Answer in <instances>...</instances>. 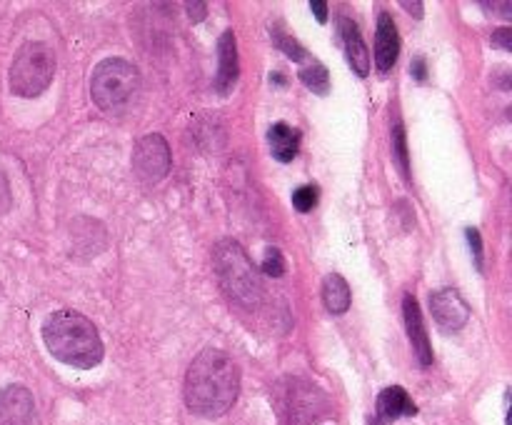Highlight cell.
<instances>
[{
	"mask_svg": "<svg viewBox=\"0 0 512 425\" xmlns=\"http://www.w3.org/2000/svg\"><path fill=\"white\" fill-rule=\"evenodd\" d=\"M240 393V370L228 353L205 348L185 375V403L195 415L218 418L235 405Z\"/></svg>",
	"mask_w": 512,
	"mask_h": 425,
	"instance_id": "1",
	"label": "cell"
},
{
	"mask_svg": "<svg viewBox=\"0 0 512 425\" xmlns=\"http://www.w3.org/2000/svg\"><path fill=\"white\" fill-rule=\"evenodd\" d=\"M45 348L55 360L70 368L90 370L103 360V340L93 320L75 310H58L43 323Z\"/></svg>",
	"mask_w": 512,
	"mask_h": 425,
	"instance_id": "2",
	"label": "cell"
},
{
	"mask_svg": "<svg viewBox=\"0 0 512 425\" xmlns=\"http://www.w3.org/2000/svg\"><path fill=\"white\" fill-rule=\"evenodd\" d=\"M213 265L218 273L220 285L233 303L243 308H255L263 300V283L250 263L248 253L235 240H220L213 250Z\"/></svg>",
	"mask_w": 512,
	"mask_h": 425,
	"instance_id": "3",
	"label": "cell"
},
{
	"mask_svg": "<svg viewBox=\"0 0 512 425\" xmlns=\"http://www.w3.org/2000/svg\"><path fill=\"white\" fill-rule=\"evenodd\" d=\"M140 93V73L123 58H105L95 65L90 78V95L103 113L120 115L133 105Z\"/></svg>",
	"mask_w": 512,
	"mask_h": 425,
	"instance_id": "4",
	"label": "cell"
},
{
	"mask_svg": "<svg viewBox=\"0 0 512 425\" xmlns=\"http://www.w3.org/2000/svg\"><path fill=\"white\" fill-rule=\"evenodd\" d=\"M55 75V53L50 45L30 40L15 53L10 65V90L20 98H38Z\"/></svg>",
	"mask_w": 512,
	"mask_h": 425,
	"instance_id": "5",
	"label": "cell"
},
{
	"mask_svg": "<svg viewBox=\"0 0 512 425\" xmlns=\"http://www.w3.org/2000/svg\"><path fill=\"white\" fill-rule=\"evenodd\" d=\"M170 170V148L163 135L150 133L138 140L133 150V173L143 183H158Z\"/></svg>",
	"mask_w": 512,
	"mask_h": 425,
	"instance_id": "6",
	"label": "cell"
},
{
	"mask_svg": "<svg viewBox=\"0 0 512 425\" xmlns=\"http://www.w3.org/2000/svg\"><path fill=\"white\" fill-rule=\"evenodd\" d=\"M430 313H433L435 323L440 325L448 333H455V330L463 328L470 318V308L463 300V295L453 288L435 290L430 295Z\"/></svg>",
	"mask_w": 512,
	"mask_h": 425,
	"instance_id": "7",
	"label": "cell"
},
{
	"mask_svg": "<svg viewBox=\"0 0 512 425\" xmlns=\"http://www.w3.org/2000/svg\"><path fill=\"white\" fill-rule=\"evenodd\" d=\"M0 425H35V400L23 385L0 390Z\"/></svg>",
	"mask_w": 512,
	"mask_h": 425,
	"instance_id": "8",
	"label": "cell"
},
{
	"mask_svg": "<svg viewBox=\"0 0 512 425\" xmlns=\"http://www.w3.org/2000/svg\"><path fill=\"white\" fill-rule=\"evenodd\" d=\"M400 55V35L398 28L393 23V15L380 13L378 15V28H375V65H378L380 73H388L393 70V65L398 63Z\"/></svg>",
	"mask_w": 512,
	"mask_h": 425,
	"instance_id": "9",
	"label": "cell"
},
{
	"mask_svg": "<svg viewBox=\"0 0 512 425\" xmlns=\"http://www.w3.org/2000/svg\"><path fill=\"white\" fill-rule=\"evenodd\" d=\"M403 315H405V328H408L410 345H413V353L418 358L420 365L433 363V348H430V338L425 333L423 313H420V305L413 295H405L403 298Z\"/></svg>",
	"mask_w": 512,
	"mask_h": 425,
	"instance_id": "10",
	"label": "cell"
},
{
	"mask_svg": "<svg viewBox=\"0 0 512 425\" xmlns=\"http://www.w3.org/2000/svg\"><path fill=\"white\" fill-rule=\"evenodd\" d=\"M238 43H235L233 30H225L218 40V75H215V90L220 95H228L233 85L238 83Z\"/></svg>",
	"mask_w": 512,
	"mask_h": 425,
	"instance_id": "11",
	"label": "cell"
},
{
	"mask_svg": "<svg viewBox=\"0 0 512 425\" xmlns=\"http://www.w3.org/2000/svg\"><path fill=\"white\" fill-rule=\"evenodd\" d=\"M338 30H340V40H343L345 58H348L350 68H353L360 78H365V75L370 73V53L363 35H360L358 25H355L350 18H340Z\"/></svg>",
	"mask_w": 512,
	"mask_h": 425,
	"instance_id": "12",
	"label": "cell"
},
{
	"mask_svg": "<svg viewBox=\"0 0 512 425\" xmlns=\"http://www.w3.org/2000/svg\"><path fill=\"white\" fill-rule=\"evenodd\" d=\"M410 415H418V405L410 400V395L405 393V388L400 385H390L383 393L378 395V420L380 423H393L398 418H410Z\"/></svg>",
	"mask_w": 512,
	"mask_h": 425,
	"instance_id": "13",
	"label": "cell"
},
{
	"mask_svg": "<svg viewBox=\"0 0 512 425\" xmlns=\"http://www.w3.org/2000/svg\"><path fill=\"white\" fill-rule=\"evenodd\" d=\"M315 398H320V390L313 385H305V390H298V380H290V390L285 393V413L290 415V423H298L305 418V425L315 423L318 413H315Z\"/></svg>",
	"mask_w": 512,
	"mask_h": 425,
	"instance_id": "14",
	"label": "cell"
},
{
	"mask_svg": "<svg viewBox=\"0 0 512 425\" xmlns=\"http://www.w3.org/2000/svg\"><path fill=\"white\" fill-rule=\"evenodd\" d=\"M268 143L275 160L290 163V160H295V155H298L300 150V130L290 128L288 123H275L273 128L268 130Z\"/></svg>",
	"mask_w": 512,
	"mask_h": 425,
	"instance_id": "15",
	"label": "cell"
},
{
	"mask_svg": "<svg viewBox=\"0 0 512 425\" xmlns=\"http://www.w3.org/2000/svg\"><path fill=\"white\" fill-rule=\"evenodd\" d=\"M323 303L333 315L348 313L350 303H353V293H350L348 280L340 273H330L323 280Z\"/></svg>",
	"mask_w": 512,
	"mask_h": 425,
	"instance_id": "16",
	"label": "cell"
},
{
	"mask_svg": "<svg viewBox=\"0 0 512 425\" xmlns=\"http://www.w3.org/2000/svg\"><path fill=\"white\" fill-rule=\"evenodd\" d=\"M300 80H303L308 88H313V93L325 95L330 90V73L323 63H313L308 68L300 70Z\"/></svg>",
	"mask_w": 512,
	"mask_h": 425,
	"instance_id": "17",
	"label": "cell"
},
{
	"mask_svg": "<svg viewBox=\"0 0 512 425\" xmlns=\"http://www.w3.org/2000/svg\"><path fill=\"white\" fill-rule=\"evenodd\" d=\"M393 158H395V163H398L403 178L408 180L410 178V158H408V143H405V128L400 120L393 125Z\"/></svg>",
	"mask_w": 512,
	"mask_h": 425,
	"instance_id": "18",
	"label": "cell"
},
{
	"mask_svg": "<svg viewBox=\"0 0 512 425\" xmlns=\"http://www.w3.org/2000/svg\"><path fill=\"white\" fill-rule=\"evenodd\" d=\"M318 200H320L318 185H303V188H298L293 193V205L295 210H300V213H310V210L318 205Z\"/></svg>",
	"mask_w": 512,
	"mask_h": 425,
	"instance_id": "19",
	"label": "cell"
},
{
	"mask_svg": "<svg viewBox=\"0 0 512 425\" xmlns=\"http://www.w3.org/2000/svg\"><path fill=\"white\" fill-rule=\"evenodd\" d=\"M263 273L270 275V278H280V275L285 273V260H283V253H280L278 248H268L265 250V258H263Z\"/></svg>",
	"mask_w": 512,
	"mask_h": 425,
	"instance_id": "20",
	"label": "cell"
},
{
	"mask_svg": "<svg viewBox=\"0 0 512 425\" xmlns=\"http://www.w3.org/2000/svg\"><path fill=\"white\" fill-rule=\"evenodd\" d=\"M275 35V45H278L280 50H283L285 55H288L290 60H303L305 58V48L298 43L295 38H290V35L285 33H273Z\"/></svg>",
	"mask_w": 512,
	"mask_h": 425,
	"instance_id": "21",
	"label": "cell"
},
{
	"mask_svg": "<svg viewBox=\"0 0 512 425\" xmlns=\"http://www.w3.org/2000/svg\"><path fill=\"white\" fill-rule=\"evenodd\" d=\"M465 233H468L470 248H473V255H475V263H478V270H483V240H480V233L475 228H468V230H465Z\"/></svg>",
	"mask_w": 512,
	"mask_h": 425,
	"instance_id": "22",
	"label": "cell"
},
{
	"mask_svg": "<svg viewBox=\"0 0 512 425\" xmlns=\"http://www.w3.org/2000/svg\"><path fill=\"white\" fill-rule=\"evenodd\" d=\"M512 30L510 28H500V30H495L493 33V45H498V48H503V50H510L512 48Z\"/></svg>",
	"mask_w": 512,
	"mask_h": 425,
	"instance_id": "23",
	"label": "cell"
},
{
	"mask_svg": "<svg viewBox=\"0 0 512 425\" xmlns=\"http://www.w3.org/2000/svg\"><path fill=\"white\" fill-rule=\"evenodd\" d=\"M485 10H503V13H495V15H503L505 20L512 18V5L510 3H480Z\"/></svg>",
	"mask_w": 512,
	"mask_h": 425,
	"instance_id": "24",
	"label": "cell"
},
{
	"mask_svg": "<svg viewBox=\"0 0 512 425\" xmlns=\"http://www.w3.org/2000/svg\"><path fill=\"white\" fill-rule=\"evenodd\" d=\"M185 8H188L190 20H203L205 18V10H208V5H205V3H188V5H185Z\"/></svg>",
	"mask_w": 512,
	"mask_h": 425,
	"instance_id": "25",
	"label": "cell"
},
{
	"mask_svg": "<svg viewBox=\"0 0 512 425\" xmlns=\"http://www.w3.org/2000/svg\"><path fill=\"white\" fill-rule=\"evenodd\" d=\"M310 10H313L315 18H318L320 23H325V20H328V5L320 3V0H313V3H310Z\"/></svg>",
	"mask_w": 512,
	"mask_h": 425,
	"instance_id": "26",
	"label": "cell"
},
{
	"mask_svg": "<svg viewBox=\"0 0 512 425\" xmlns=\"http://www.w3.org/2000/svg\"><path fill=\"white\" fill-rule=\"evenodd\" d=\"M403 5L405 10H410V13L415 15V18H423V3H418V0H415V3H410V0H403Z\"/></svg>",
	"mask_w": 512,
	"mask_h": 425,
	"instance_id": "27",
	"label": "cell"
},
{
	"mask_svg": "<svg viewBox=\"0 0 512 425\" xmlns=\"http://www.w3.org/2000/svg\"><path fill=\"white\" fill-rule=\"evenodd\" d=\"M410 70H413V73H415V78H418V80H423L425 78V63H423V60H415V63L413 65H410Z\"/></svg>",
	"mask_w": 512,
	"mask_h": 425,
	"instance_id": "28",
	"label": "cell"
},
{
	"mask_svg": "<svg viewBox=\"0 0 512 425\" xmlns=\"http://www.w3.org/2000/svg\"><path fill=\"white\" fill-rule=\"evenodd\" d=\"M0 295H3V288H0Z\"/></svg>",
	"mask_w": 512,
	"mask_h": 425,
	"instance_id": "29",
	"label": "cell"
}]
</instances>
